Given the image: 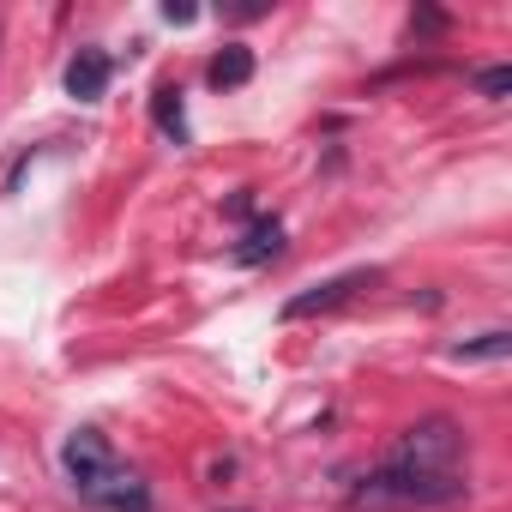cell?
<instances>
[{"instance_id": "6da1fadb", "label": "cell", "mask_w": 512, "mask_h": 512, "mask_svg": "<svg viewBox=\"0 0 512 512\" xmlns=\"http://www.w3.org/2000/svg\"><path fill=\"white\" fill-rule=\"evenodd\" d=\"M61 470H67V482L79 488V500H91L97 512H151L145 482L115 458V446H109L97 428L67 434V446H61Z\"/></svg>"}, {"instance_id": "7a4b0ae2", "label": "cell", "mask_w": 512, "mask_h": 512, "mask_svg": "<svg viewBox=\"0 0 512 512\" xmlns=\"http://www.w3.org/2000/svg\"><path fill=\"white\" fill-rule=\"evenodd\" d=\"M464 488H470L464 476H416V470L380 464L368 482H356L350 512H410V506H446V500H458Z\"/></svg>"}, {"instance_id": "3957f363", "label": "cell", "mask_w": 512, "mask_h": 512, "mask_svg": "<svg viewBox=\"0 0 512 512\" xmlns=\"http://www.w3.org/2000/svg\"><path fill=\"white\" fill-rule=\"evenodd\" d=\"M386 464L416 470V476H458V464H464V428L452 416H428V422H416V428L398 434V446H392Z\"/></svg>"}, {"instance_id": "277c9868", "label": "cell", "mask_w": 512, "mask_h": 512, "mask_svg": "<svg viewBox=\"0 0 512 512\" xmlns=\"http://www.w3.org/2000/svg\"><path fill=\"white\" fill-rule=\"evenodd\" d=\"M374 272H338V278H326V284H314V290H302L296 302H284V320H308V314H326V308H338V302H350L362 284H368Z\"/></svg>"}, {"instance_id": "5b68a950", "label": "cell", "mask_w": 512, "mask_h": 512, "mask_svg": "<svg viewBox=\"0 0 512 512\" xmlns=\"http://www.w3.org/2000/svg\"><path fill=\"white\" fill-rule=\"evenodd\" d=\"M109 91V55H97V49H79L73 61H67V97H79V103H97Z\"/></svg>"}, {"instance_id": "8992f818", "label": "cell", "mask_w": 512, "mask_h": 512, "mask_svg": "<svg viewBox=\"0 0 512 512\" xmlns=\"http://www.w3.org/2000/svg\"><path fill=\"white\" fill-rule=\"evenodd\" d=\"M253 79V55L241 49V43H223V55H211V85L217 91H235V85H247Z\"/></svg>"}, {"instance_id": "52a82bcc", "label": "cell", "mask_w": 512, "mask_h": 512, "mask_svg": "<svg viewBox=\"0 0 512 512\" xmlns=\"http://www.w3.org/2000/svg\"><path fill=\"white\" fill-rule=\"evenodd\" d=\"M278 247H284V229H278V223H253L247 241L235 247V260H241V266H260V260H272Z\"/></svg>"}, {"instance_id": "ba28073f", "label": "cell", "mask_w": 512, "mask_h": 512, "mask_svg": "<svg viewBox=\"0 0 512 512\" xmlns=\"http://www.w3.org/2000/svg\"><path fill=\"white\" fill-rule=\"evenodd\" d=\"M506 350H512V332H482L476 344H458L452 356H458V362H500Z\"/></svg>"}, {"instance_id": "9c48e42d", "label": "cell", "mask_w": 512, "mask_h": 512, "mask_svg": "<svg viewBox=\"0 0 512 512\" xmlns=\"http://www.w3.org/2000/svg\"><path fill=\"white\" fill-rule=\"evenodd\" d=\"M151 115H157V127L163 133H187V121H181V91H157V103H151Z\"/></svg>"}, {"instance_id": "30bf717a", "label": "cell", "mask_w": 512, "mask_h": 512, "mask_svg": "<svg viewBox=\"0 0 512 512\" xmlns=\"http://www.w3.org/2000/svg\"><path fill=\"white\" fill-rule=\"evenodd\" d=\"M476 91H482V97H506V91H512V67H488V73H476Z\"/></svg>"}]
</instances>
